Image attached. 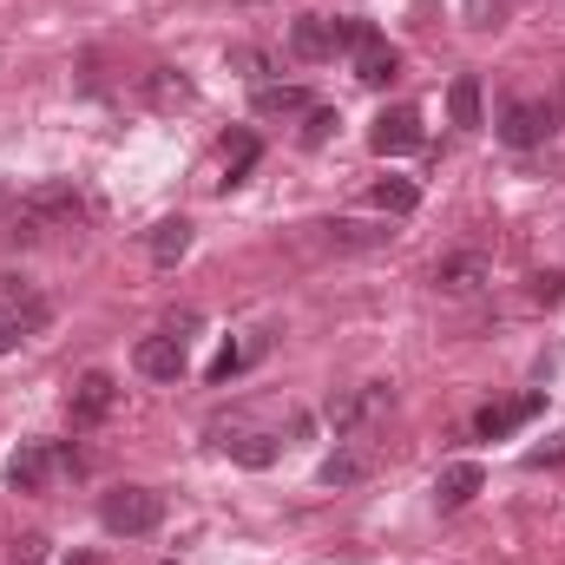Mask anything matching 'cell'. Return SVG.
I'll return each mask as SVG.
<instances>
[{
  "label": "cell",
  "instance_id": "1",
  "mask_svg": "<svg viewBox=\"0 0 565 565\" xmlns=\"http://www.w3.org/2000/svg\"><path fill=\"white\" fill-rule=\"evenodd\" d=\"M79 217H86L79 184H66V178L33 184V191L13 204V217H7V244H33V237H46V231H73Z\"/></svg>",
  "mask_w": 565,
  "mask_h": 565
},
{
  "label": "cell",
  "instance_id": "2",
  "mask_svg": "<svg viewBox=\"0 0 565 565\" xmlns=\"http://www.w3.org/2000/svg\"><path fill=\"white\" fill-rule=\"evenodd\" d=\"M158 520H164V500L151 487H113V493H99V526L113 540H145Z\"/></svg>",
  "mask_w": 565,
  "mask_h": 565
},
{
  "label": "cell",
  "instance_id": "3",
  "mask_svg": "<svg viewBox=\"0 0 565 565\" xmlns=\"http://www.w3.org/2000/svg\"><path fill=\"white\" fill-rule=\"evenodd\" d=\"M493 132H500V145H513V151H533V145H546L553 132H559V106H553V99L520 93V99H507V106H500Z\"/></svg>",
  "mask_w": 565,
  "mask_h": 565
},
{
  "label": "cell",
  "instance_id": "4",
  "mask_svg": "<svg viewBox=\"0 0 565 565\" xmlns=\"http://www.w3.org/2000/svg\"><path fill=\"white\" fill-rule=\"evenodd\" d=\"M60 473H79V454L73 447H53V440H33L7 460V487L13 493H46Z\"/></svg>",
  "mask_w": 565,
  "mask_h": 565
},
{
  "label": "cell",
  "instance_id": "5",
  "mask_svg": "<svg viewBox=\"0 0 565 565\" xmlns=\"http://www.w3.org/2000/svg\"><path fill=\"white\" fill-rule=\"evenodd\" d=\"M388 408H395V395H388L382 382H369V388H355V395L329 402V427H335V434H362V427H375V422H382Z\"/></svg>",
  "mask_w": 565,
  "mask_h": 565
},
{
  "label": "cell",
  "instance_id": "6",
  "mask_svg": "<svg viewBox=\"0 0 565 565\" xmlns=\"http://www.w3.org/2000/svg\"><path fill=\"white\" fill-rule=\"evenodd\" d=\"M369 145H375V158H408V151H422V113H415V106H388V113L369 126Z\"/></svg>",
  "mask_w": 565,
  "mask_h": 565
},
{
  "label": "cell",
  "instance_id": "7",
  "mask_svg": "<svg viewBox=\"0 0 565 565\" xmlns=\"http://www.w3.org/2000/svg\"><path fill=\"white\" fill-rule=\"evenodd\" d=\"M113 408H119V382H113L106 369H93V375H79V382H73V402H66L73 427H99Z\"/></svg>",
  "mask_w": 565,
  "mask_h": 565
},
{
  "label": "cell",
  "instance_id": "8",
  "mask_svg": "<svg viewBox=\"0 0 565 565\" xmlns=\"http://www.w3.org/2000/svg\"><path fill=\"white\" fill-rule=\"evenodd\" d=\"M540 408H546V395H540V388H533V395H520V402H487V408L473 415V434H480V440H507L513 427L533 422Z\"/></svg>",
  "mask_w": 565,
  "mask_h": 565
},
{
  "label": "cell",
  "instance_id": "9",
  "mask_svg": "<svg viewBox=\"0 0 565 565\" xmlns=\"http://www.w3.org/2000/svg\"><path fill=\"white\" fill-rule=\"evenodd\" d=\"M0 316H7V322H20V335H40V329L53 322V302H46V296H33L20 277H7V282H0Z\"/></svg>",
  "mask_w": 565,
  "mask_h": 565
},
{
  "label": "cell",
  "instance_id": "10",
  "mask_svg": "<svg viewBox=\"0 0 565 565\" xmlns=\"http://www.w3.org/2000/svg\"><path fill=\"white\" fill-rule=\"evenodd\" d=\"M132 369H139L145 382H178L184 375V342L178 335H145L139 349H132Z\"/></svg>",
  "mask_w": 565,
  "mask_h": 565
},
{
  "label": "cell",
  "instance_id": "11",
  "mask_svg": "<svg viewBox=\"0 0 565 565\" xmlns=\"http://www.w3.org/2000/svg\"><path fill=\"white\" fill-rule=\"evenodd\" d=\"M480 487H487L480 460H454V467H440V473H434V507H440V513H460Z\"/></svg>",
  "mask_w": 565,
  "mask_h": 565
},
{
  "label": "cell",
  "instance_id": "12",
  "mask_svg": "<svg viewBox=\"0 0 565 565\" xmlns=\"http://www.w3.org/2000/svg\"><path fill=\"white\" fill-rule=\"evenodd\" d=\"M487 277H493V264L480 250H454V257L434 264V289H447V296H473Z\"/></svg>",
  "mask_w": 565,
  "mask_h": 565
},
{
  "label": "cell",
  "instance_id": "13",
  "mask_svg": "<svg viewBox=\"0 0 565 565\" xmlns=\"http://www.w3.org/2000/svg\"><path fill=\"white\" fill-rule=\"evenodd\" d=\"M257 119H309L316 113V99H309V86H257Z\"/></svg>",
  "mask_w": 565,
  "mask_h": 565
},
{
  "label": "cell",
  "instance_id": "14",
  "mask_svg": "<svg viewBox=\"0 0 565 565\" xmlns=\"http://www.w3.org/2000/svg\"><path fill=\"white\" fill-rule=\"evenodd\" d=\"M369 473H375V454L369 447H335L322 460V487H362Z\"/></svg>",
  "mask_w": 565,
  "mask_h": 565
},
{
  "label": "cell",
  "instance_id": "15",
  "mask_svg": "<svg viewBox=\"0 0 565 565\" xmlns=\"http://www.w3.org/2000/svg\"><path fill=\"white\" fill-rule=\"evenodd\" d=\"M395 73H402V53H395V46H388V40L375 33V40H369V46L355 53V79H362V86H388Z\"/></svg>",
  "mask_w": 565,
  "mask_h": 565
},
{
  "label": "cell",
  "instance_id": "16",
  "mask_svg": "<svg viewBox=\"0 0 565 565\" xmlns=\"http://www.w3.org/2000/svg\"><path fill=\"white\" fill-rule=\"evenodd\" d=\"M322 237H329L335 250H382L395 231H388V224H355V217H335V224H322Z\"/></svg>",
  "mask_w": 565,
  "mask_h": 565
},
{
  "label": "cell",
  "instance_id": "17",
  "mask_svg": "<svg viewBox=\"0 0 565 565\" xmlns=\"http://www.w3.org/2000/svg\"><path fill=\"white\" fill-rule=\"evenodd\" d=\"M184 250H191V224H184V217H164V224H151V264H158V270H171Z\"/></svg>",
  "mask_w": 565,
  "mask_h": 565
},
{
  "label": "cell",
  "instance_id": "18",
  "mask_svg": "<svg viewBox=\"0 0 565 565\" xmlns=\"http://www.w3.org/2000/svg\"><path fill=\"white\" fill-rule=\"evenodd\" d=\"M289 53H296V60H329V20H322V13H302V20L289 26Z\"/></svg>",
  "mask_w": 565,
  "mask_h": 565
},
{
  "label": "cell",
  "instance_id": "19",
  "mask_svg": "<svg viewBox=\"0 0 565 565\" xmlns=\"http://www.w3.org/2000/svg\"><path fill=\"white\" fill-rule=\"evenodd\" d=\"M369 204L388 211V217H408V211L422 204V184H415V178H382V184L369 191Z\"/></svg>",
  "mask_w": 565,
  "mask_h": 565
},
{
  "label": "cell",
  "instance_id": "20",
  "mask_svg": "<svg viewBox=\"0 0 565 565\" xmlns=\"http://www.w3.org/2000/svg\"><path fill=\"white\" fill-rule=\"evenodd\" d=\"M447 119L467 126V132L480 126V79H473V73H460V79L447 86Z\"/></svg>",
  "mask_w": 565,
  "mask_h": 565
},
{
  "label": "cell",
  "instance_id": "21",
  "mask_svg": "<svg viewBox=\"0 0 565 565\" xmlns=\"http://www.w3.org/2000/svg\"><path fill=\"white\" fill-rule=\"evenodd\" d=\"M257 158H264V145L250 139V132H237V139H224V184H244V178L257 171Z\"/></svg>",
  "mask_w": 565,
  "mask_h": 565
},
{
  "label": "cell",
  "instance_id": "22",
  "mask_svg": "<svg viewBox=\"0 0 565 565\" xmlns=\"http://www.w3.org/2000/svg\"><path fill=\"white\" fill-rule=\"evenodd\" d=\"M224 454L244 460V467H270L277 460V440L270 434H224Z\"/></svg>",
  "mask_w": 565,
  "mask_h": 565
},
{
  "label": "cell",
  "instance_id": "23",
  "mask_svg": "<svg viewBox=\"0 0 565 565\" xmlns=\"http://www.w3.org/2000/svg\"><path fill=\"white\" fill-rule=\"evenodd\" d=\"M369 40H375L369 20H329V53H362Z\"/></svg>",
  "mask_w": 565,
  "mask_h": 565
},
{
  "label": "cell",
  "instance_id": "24",
  "mask_svg": "<svg viewBox=\"0 0 565 565\" xmlns=\"http://www.w3.org/2000/svg\"><path fill=\"white\" fill-rule=\"evenodd\" d=\"M145 93H151V106H191V79H178L171 66H158Z\"/></svg>",
  "mask_w": 565,
  "mask_h": 565
},
{
  "label": "cell",
  "instance_id": "25",
  "mask_svg": "<svg viewBox=\"0 0 565 565\" xmlns=\"http://www.w3.org/2000/svg\"><path fill=\"white\" fill-rule=\"evenodd\" d=\"M250 355H257V349H217V362H211V388H224V382H231Z\"/></svg>",
  "mask_w": 565,
  "mask_h": 565
},
{
  "label": "cell",
  "instance_id": "26",
  "mask_svg": "<svg viewBox=\"0 0 565 565\" xmlns=\"http://www.w3.org/2000/svg\"><path fill=\"white\" fill-rule=\"evenodd\" d=\"M329 132H335V113H329V106H316V113H309V126H302V145L316 151V145H329Z\"/></svg>",
  "mask_w": 565,
  "mask_h": 565
},
{
  "label": "cell",
  "instance_id": "27",
  "mask_svg": "<svg viewBox=\"0 0 565 565\" xmlns=\"http://www.w3.org/2000/svg\"><path fill=\"white\" fill-rule=\"evenodd\" d=\"M507 0H467V26H500Z\"/></svg>",
  "mask_w": 565,
  "mask_h": 565
},
{
  "label": "cell",
  "instance_id": "28",
  "mask_svg": "<svg viewBox=\"0 0 565 565\" xmlns=\"http://www.w3.org/2000/svg\"><path fill=\"white\" fill-rule=\"evenodd\" d=\"M533 467H565V434L553 440V447H540V454H533Z\"/></svg>",
  "mask_w": 565,
  "mask_h": 565
},
{
  "label": "cell",
  "instance_id": "29",
  "mask_svg": "<svg viewBox=\"0 0 565 565\" xmlns=\"http://www.w3.org/2000/svg\"><path fill=\"white\" fill-rule=\"evenodd\" d=\"M20 342H26V335H20V322H7V316H0V355H13Z\"/></svg>",
  "mask_w": 565,
  "mask_h": 565
}]
</instances>
